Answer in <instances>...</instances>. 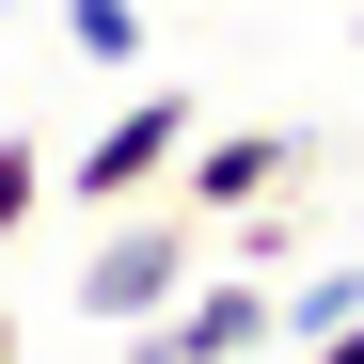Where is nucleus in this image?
I'll list each match as a JSON object with an SVG mask.
<instances>
[{"label": "nucleus", "instance_id": "1", "mask_svg": "<svg viewBox=\"0 0 364 364\" xmlns=\"http://www.w3.org/2000/svg\"><path fill=\"white\" fill-rule=\"evenodd\" d=\"M191 269H206V222L174 206V191H143V206H111V222H95V254H80V285H64V301H80L95 333H143Z\"/></svg>", "mask_w": 364, "mask_h": 364}, {"label": "nucleus", "instance_id": "2", "mask_svg": "<svg viewBox=\"0 0 364 364\" xmlns=\"http://www.w3.org/2000/svg\"><path fill=\"white\" fill-rule=\"evenodd\" d=\"M191 127H206V111L191 95H174V80H143L127 111H111V127L64 159V206L80 222H111V206H143V191H174V159H191Z\"/></svg>", "mask_w": 364, "mask_h": 364}, {"label": "nucleus", "instance_id": "3", "mask_svg": "<svg viewBox=\"0 0 364 364\" xmlns=\"http://www.w3.org/2000/svg\"><path fill=\"white\" fill-rule=\"evenodd\" d=\"M301 159H317L301 127H191V159H174V206H191V222L222 237V222L285 206V191H301Z\"/></svg>", "mask_w": 364, "mask_h": 364}, {"label": "nucleus", "instance_id": "4", "mask_svg": "<svg viewBox=\"0 0 364 364\" xmlns=\"http://www.w3.org/2000/svg\"><path fill=\"white\" fill-rule=\"evenodd\" d=\"M254 348H285V333H269V285H254V269H191V285H174L159 317L127 333V364H254Z\"/></svg>", "mask_w": 364, "mask_h": 364}, {"label": "nucleus", "instance_id": "5", "mask_svg": "<svg viewBox=\"0 0 364 364\" xmlns=\"http://www.w3.org/2000/svg\"><path fill=\"white\" fill-rule=\"evenodd\" d=\"M364 317V269H301V285H269V333L285 348H317V333H348Z\"/></svg>", "mask_w": 364, "mask_h": 364}, {"label": "nucleus", "instance_id": "6", "mask_svg": "<svg viewBox=\"0 0 364 364\" xmlns=\"http://www.w3.org/2000/svg\"><path fill=\"white\" fill-rule=\"evenodd\" d=\"M143 0H64V48H80V64H143Z\"/></svg>", "mask_w": 364, "mask_h": 364}, {"label": "nucleus", "instance_id": "7", "mask_svg": "<svg viewBox=\"0 0 364 364\" xmlns=\"http://www.w3.org/2000/svg\"><path fill=\"white\" fill-rule=\"evenodd\" d=\"M48 191H64V174H48V143H0V254L32 237V206H48Z\"/></svg>", "mask_w": 364, "mask_h": 364}, {"label": "nucleus", "instance_id": "8", "mask_svg": "<svg viewBox=\"0 0 364 364\" xmlns=\"http://www.w3.org/2000/svg\"><path fill=\"white\" fill-rule=\"evenodd\" d=\"M301 364H364V317H348V333H317V348H301Z\"/></svg>", "mask_w": 364, "mask_h": 364}, {"label": "nucleus", "instance_id": "9", "mask_svg": "<svg viewBox=\"0 0 364 364\" xmlns=\"http://www.w3.org/2000/svg\"><path fill=\"white\" fill-rule=\"evenodd\" d=\"M0 364H16V317H0Z\"/></svg>", "mask_w": 364, "mask_h": 364}]
</instances>
